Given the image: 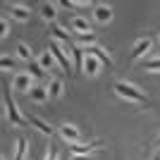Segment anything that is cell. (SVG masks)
<instances>
[{
    "label": "cell",
    "mask_w": 160,
    "mask_h": 160,
    "mask_svg": "<svg viewBox=\"0 0 160 160\" xmlns=\"http://www.w3.org/2000/svg\"><path fill=\"white\" fill-rule=\"evenodd\" d=\"M98 146H100V141H93V143H86V146H79V143H69V151H72L74 155H88L91 151H96Z\"/></svg>",
    "instance_id": "obj_14"
},
{
    "label": "cell",
    "mask_w": 160,
    "mask_h": 160,
    "mask_svg": "<svg viewBox=\"0 0 160 160\" xmlns=\"http://www.w3.org/2000/svg\"><path fill=\"white\" fill-rule=\"evenodd\" d=\"M10 17H14L17 22H29L31 17V10L24 5H10Z\"/></svg>",
    "instance_id": "obj_12"
},
{
    "label": "cell",
    "mask_w": 160,
    "mask_h": 160,
    "mask_svg": "<svg viewBox=\"0 0 160 160\" xmlns=\"http://www.w3.org/2000/svg\"><path fill=\"white\" fill-rule=\"evenodd\" d=\"M46 160H58V148H55V146L46 153Z\"/></svg>",
    "instance_id": "obj_27"
},
{
    "label": "cell",
    "mask_w": 160,
    "mask_h": 160,
    "mask_svg": "<svg viewBox=\"0 0 160 160\" xmlns=\"http://www.w3.org/2000/svg\"><path fill=\"white\" fill-rule=\"evenodd\" d=\"M50 36H53L58 43H65V46H69V43H72L69 31H67L65 27H60V24H50Z\"/></svg>",
    "instance_id": "obj_6"
},
{
    "label": "cell",
    "mask_w": 160,
    "mask_h": 160,
    "mask_svg": "<svg viewBox=\"0 0 160 160\" xmlns=\"http://www.w3.org/2000/svg\"><path fill=\"white\" fill-rule=\"evenodd\" d=\"M72 160H91V155H74Z\"/></svg>",
    "instance_id": "obj_28"
},
{
    "label": "cell",
    "mask_w": 160,
    "mask_h": 160,
    "mask_svg": "<svg viewBox=\"0 0 160 160\" xmlns=\"http://www.w3.org/2000/svg\"><path fill=\"white\" fill-rule=\"evenodd\" d=\"M29 98L33 100V103H48V86H31V91H29Z\"/></svg>",
    "instance_id": "obj_11"
},
{
    "label": "cell",
    "mask_w": 160,
    "mask_h": 160,
    "mask_svg": "<svg viewBox=\"0 0 160 160\" xmlns=\"http://www.w3.org/2000/svg\"><path fill=\"white\" fill-rule=\"evenodd\" d=\"M151 46H153V41H151V38L136 41V43H134V50H132V60H141V58L151 50Z\"/></svg>",
    "instance_id": "obj_7"
},
{
    "label": "cell",
    "mask_w": 160,
    "mask_h": 160,
    "mask_svg": "<svg viewBox=\"0 0 160 160\" xmlns=\"http://www.w3.org/2000/svg\"><path fill=\"white\" fill-rule=\"evenodd\" d=\"M143 67H146L148 72H160V58H158V60H148V62H143Z\"/></svg>",
    "instance_id": "obj_24"
},
{
    "label": "cell",
    "mask_w": 160,
    "mask_h": 160,
    "mask_svg": "<svg viewBox=\"0 0 160 160\" xmlns=\"http://www.w3.org/2000/svg\"><path fill=\"white\" fill-rule=\"evenodd\" d=\"M2 105H5V112H7V120H10V124H14V127H22L24 122H27V117H22L19 110H17V103H14L12 98V91H10V86H2Z\"/></svg>",
    "instance_id": "obj_1"
},
{
    "label": "cell",
    "mask_w": 160,
    "mask_h": 160,
    "mask_svg": "<svg viewBox=\"0 0 160 160\" xmlns=\"http://www.w3.org/2000/svg\"><path fill=\"white\" fill-rule=\"evenodd\" d=\"M33 86V77L29 72H22V74H14V79H12V88H17V91H31Z\"/></svg>",
    "instance_id": "obj_4"
},
{
    "label": "cell",
    "mask_w": 160,
    "mask_h": 160,
    "mask_svg": "<svg viewBox=\"0 0 160 160\" xmlns=\"http://www.w3.org/2000/svg\"><path fill=\"white\" fill-rule=\"evenodd\" d=\"M62 96V81L60 79H50L48 81V98L55 100V98H60Z\"/></svg>",
    "instance_id": "obj_15"
},
{
    "label": "cell",
    "mask_w": 160,
    "mask_h": 160,
    "mask_svg": "<svg viewBox=\"0 0 160 160\" xmlns=\"http://www.w3.org/2000/svg\"><path fill=\"white\" fill-rule=\"evenodd\" d=\"M62 7H74V10H81V7H88L91 2L88 0H62Z\"/></svg>",
    "instance_id": "obj_22"
},
{
    "label": "cell",
    "mask_w": 160,
    "mask_h": 160,
    "mask_svg": "<svg viewBox=\"0 0 160 160\" xmlns=\"http://www.w3.org/2000/svg\"><path fill=\"white\" fill-rule=\"evenodd\" d=\"M112 88L122 100H129V103H146V96L141 93L136 86H132L129 81H115Z\"/></svg>",
    "instance_id": "obj_2"
},
{
    "label": "cell",
    "mask_w": 160,
    "mask_h": 160,
    "mask_svg": "<svg viewBox=\"0 0 160 160\" xmlns=\"http://www.w3.org/2000/svg\"><path fill=\"white\" fill-rule=\"evenodd\" d=\"M93 17L98 24H108V22H112V7L110 5H96L93 7Z\"/></svg>",
    "instance_id": "obj_5"
},
{
    "label": "cell",
    "mask_w": 160,
    "mask_h": 160,
    "mask_svg": "<svg viewBox=\"0 0 160 160\" xmlns=\"http://www.w3.org/2000/svg\"><path fill=\"white\" fill-rule=\"evenodd\" d=\"M50 53H53V58H55V62L65 69L67 74H72L74 72V67H72V62H69V58H67V50L58 43V41H50V48H48Z\"/></svg>",
    "instance_id": "obj_3"
},
{
    "label": "cell",
    "mask_w": 160,
    "mask_h": 160,
    "mask_svg": "<svg viewBox=\"0 0 160 160\" xmlns=\"http://www.w3.org/2000/svg\"><path fill=\"white\" fill-rule=\"evenodd\" d=\"M100 60L98 58H93V55H84V72L88 74V77H96V74L100 72Z\"/></svg>",
    "instance_id": "obj_9"
},
{
    "label": "cell",
    "mask_w": 160,
    "mask_h": 160,
    "mask_svg": "<svg viewBox=\"0 0 160 160\" xmlns=\"http://www.w3.org/2000/svg\"><path fill=\"white\" fill-rule=\"evenodd\" d=\"M27 124H33V127L38 129L41 134H46V136H50V134H53V127H50L48 122H43L41 117H36V115H27Z\"/></svg>",
    "instance_id": "obj_10"
},
{
    "label": "cell",
    "mask_w": 160,
    "mask_h": 160,
    "mask_svg": "<svg viewBox=\"0 0 160 160\" xmlns=\"http://www.w3.org/2000/svg\"><path fill=\"white\" fill-rule=\"evenodd\" d=\"M72 29H74V33H91V24H88L84 17H74Z\"/></svg>",
    "instance_id": "obj_16"
},
{
    "label": "cell",
    "mask_w": 160,
    "mask_h": 160,
    "mask_svg": "<svg viewBox=\"0 0 160 160\" xmlns=\"http://www.w3.org/2000/svg\"><path fill=\"white\" fill-rule=\"evenodd\" d=\"M153 160H160V153H155V155H153Z\"/></svg>",
    "instance_id": "obj_29"
},
{
    "label": "cell",
    "mask_w": 160,
    "mask_h": 160,
    "mask_svg": "<svg viewBox=\"0 0 160 160\" xmlns=\"http://www.w3.org/2000/svg\"><path fill=\"white\" fill-rule=\"evenodd\" d=\"M60 136L67 141V143H77V141L81 139V132L74 127V124H62L60 127Z\"/></svg>",
    "instance_id": "obj_8"
},
{
    "label": "cell",
    "mask_w": 160,
    "mask_h": 160,
    "mask_svg": "<svg viewBox=\"0 0 160 160\" xmlns=\"http://www.w3.org/2000/svg\"><path fill=\"white\" fill-rule=\"evenodd\" d=\"M41 17L46 22H50V24H55V19H58V5L55 2H46L41 7Z\"/></svg>",
    "instance_id": "obj_13"
},
{
    "label": "cell",
    "mask_w": 160,
    "mask_h": 160,
    "mask_svg": "<svg viewBox=\"0 0 160 160\" xmlns=\"http://www.w3.org/2000/svg\"><path fill=\"white\" fill-rule=\"evenodd\" d=\"M27 67H29L27 72L31 74L33 79H43V74H46V69H43V67L38 65V60H31V62H27Z\"/></svg>",
    "instance_id": "obj_19"
},
{
    "label": "cell",
    "mask_w": 160,
    "mask_h": 160,
    "mask_svg": "<svg viewBox=\"0 0 160 160\" xmlns=\"http://www.w3.org/2000/svg\"><path fill=\"white\" fill-rule=\"evenodd\" d=\"M27 139L24 136H19L17 139V148H14V160H27Z\"/></svg>",
    "instance_id": "obj_18"
},
{
    "label": "cell",
    "mask_w": 160,
    "mask_h": 160,
    "mask_svg": "<svg viewBox=\"0 0 160 160\" xmlns=\"http://www.w3.org/2000/svg\"><path fill=\"white\" fill-rule=\"evenodd\" d=\"M0 160H5V158H0Z\"/></svg>",
    "instance_id": "obj_31"
},
{
    "label": "cell",
    "mask_w": 160,
    "mask_h": 160,
    "mask_svg": "<svg viewBox=\"0 0 160 160\" xmlns=\"http://www.w3.org/2000/svg\"><path fill=\"white\" fill-rule=\"evenodd\" d=\"M77 46L81 48H88V46H96V33H77Z\"/></svg>",
    "instance_id": "obj_17"
},
{
    "label": "cell",
    "mask_w": 160,
    "mask_h": 160,
    "mask_svg": "<svg viewBox=\"0 0 160 160\" xmlns=\"http://www.w3.org/2000/svg\"><path fill=\"white\" fill-rule=\"evenodd\" d=\"M7 33H10V24H7V19H5V17H2V19H0V36L5 38Z\"/></svg>",
    "instance_id": "obj_25"
},
{
    "label": "cell",
    "mask_w": 160,
    "mask_h": 160,
    "mask_svg": "<svg viewBox=\"0 0 160 160\" xmlns=\"http://www.w3.org/2000/svg\"><path fill=\"white\" fill-rule=\"evenodd\" d=\"M72 53H74V67H77V69H84V48L74 46Z\"/></svg>",
    "instance_id": "obj_21"
},
{
    "label": "cell",
    "mask_w": 160,
    "mask_h": 160,
    "mask_svg": "<svg viewBox=\"0 0 160 160\" xmlns=\"http://www.w3.org/2000/svg\"><path fill=\"white\" fill-rule=\"evenodd\" d=\"M38 65L43 67V69H50V67H55V58L50 50H46V53H41L38 55Z\"/></svg>",
    "instance_id": "obj_20"
},
{
    "label": "cell",
    "mask_w": 160,
    "mask_h": 160,
    "mask_svg": "<svg viewBox=\"0 0 160 160\" xmlns=\"http://www.w3.org/2000/svg\"><path fill=\"white\" fill-rule=\"evenodd\" d=\"M158 146H160V139H158Z\"/></svg>",
    "instance_id": "obj_30"
},
{
    "label": "cell",
    "mask_w": 160,
    "mask_h": 160,
    "mask_svg": "<svg viewBox=\"0 0 160 160\" xmlns=\"http://www.w3.org/2000/svg\"><path fill=\"white\" fill-rule=\"evenodd\" d=\"M17 55H19L22 60L31 62V48H29L27 43H19V46H17Z\"/></svg>",
    "instance_id": "obj_23"
},
{
    "label": "cell",
    "mask_w": 160,
    "mask_h": 160,
    "mask_svg": "<svg viewBox=\"0 0 160 160\" xmlns=\"http://www.w3.org/2000/svg\"><path fill=\"white\" fill-rule=\"evenodd\" d=\"M0 67H2V69H12V67H14V62L10 60L7 55H2V58H0Z\"/></svg>",
    "instance_id": "obj_26"
}]
</instances>
